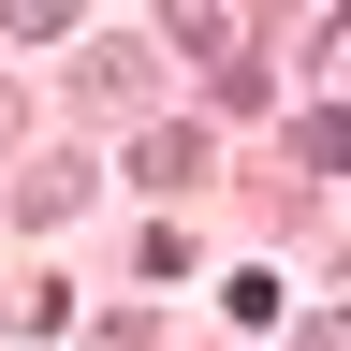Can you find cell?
Here are the masks:
<instances>
[{"label": "cell", "mask_w": 351, "mask_h": 351, "mask_svg": "<svg viewBox=\"0 0 351 351\" xmlns=\"http://www.w3.org/2000/svg\"><path fill=\"white\" fill-rule=\"evenodd\" d=\"M0 147H15V88H0Z\"/></svg>", "instance_id": "277c9868"}, {"label": "cell", "mask_w": 351, "mask_h": 351, "mask_svg": "<svg viewBox=\"0 0 351 351\" xmlns=\"http://www.w3.org/2000/svg\"><path fill=\"white\" fill-rule=\"evenodd\" d=\"M132 176H147V191L176 205V191H191V176H205V132H176V117H161V132H147V161H132Z\"/></svg>", "instance_id": "6da1fadb"}, {"label": "cell", "mask_w": 351, "mask_h": 351, "mask_svg": "<svg viewBox=\"0 0 351 351\" xmlns=\"http://www.w3.org/2000/svg\"><path fill=\"white\" fill-rule=\"evenodd\" d=\"M15 205H29V219H73V205H88V161H29Z\"/></svg>", "instance_id": "7a4b0ae2"}, {"label": "cell", "mask_w": 351, "mask_h": 351, "mask_svg": "<svg viewBox=\"0 0 351 351\" xmlns=\"http://www.w3.org/2000/svg\"><path fill=\"white\" fill-rule=\"evenodd\" d=\"M219 293H234V322H278V307H293V278H278V263H234Z\"/></svg>", "instance_id": "3957f363"}]
</instances>
